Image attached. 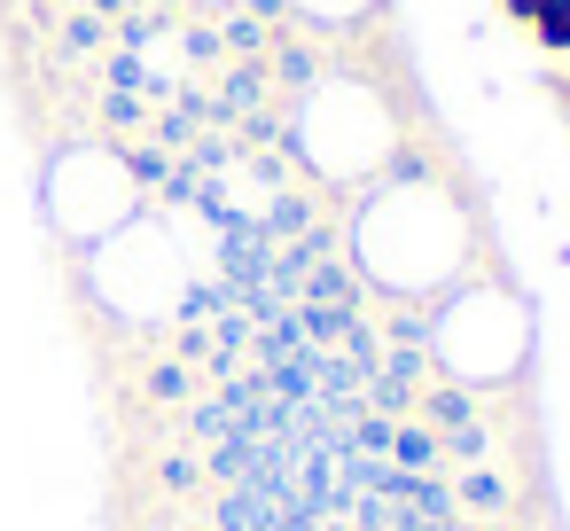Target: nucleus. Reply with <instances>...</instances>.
<instances>
[{"label":"nucleus","mask_w":570,"mask_h":531,"mask_svg":"<svg viewBox=\"0 0 570 531\" xmlns=\"http://www.w3.org/2000/svg\"><path fill=\"white\" fill-rule=\"evenodd\" d=\"M360 258L391 289H438L461 266V212L445 188H383L360 212Z\"/></svg>","instance_id":"f257e3e1"},{"label":"nucleus","mask_w":570,"mask_h":531,"mask_svg":"<svg viewBox=\"0 0 570 531\" xmlns=\"http://www.w3.org/2000/svg\"><path fill=\"white\" fill-rule=\"evenodd\" d=\"M391 141H399V126H391V110H383L375 87H360V79H321L313 87V102H305V149H313L321 173H336V180L375 173L391 157Z\"/></svg>","instance_id":"f03ea898"},{"label":"nucleus","mask_w":570,"mask_h":531,"mask_svg":"<svg viewBox=\"0 0 570 531\" xmlns=\"http://www.w3.org/2000/svg\"><path fill=\"white\" fill-rule=\"evenodd\" d=\"M48 204H56V227H71V235L126 227L134 219V173L118 157H102V149H71L48 173Z\"/></svg>","instance_id":"7ed1b4c3"},{"label":"nucleus","mask_w":570,"mask_h":531,"mask_svg":"<svg viewBox=\"0 0 570 531\" xmlns=\"http://www.w3.org/2000/svg\"><path fill=\"white\" fill-rule=\"evenodd\" d=\"M438 344H445V360H453L461 375H500V367L523 352V313H515L508 297H461V328L445 321Z\"/></svg>","instance_id":"20e7f679"},{"label":"nucleus","mask_w":570,"mask_h":531,"mask_svg":"<svg viewBox=\"0 0 570 531\" xmlns=\"http://www.w3.org/2000/svg\"><path fill=\"white\" fill-rule=\"evenodd\" d=\"M508 17L531 24L547 48H570V0H508Z\"/></svg>","instance_id":"39448f33"},{"label":"nucleus","mask_w":570,"mask_h":531,"mask_svg":"<svg viewBox=\"0 0 570 531\" xmlns=\"http://www.w3.org/2000/svg\"><path fill=\"white\" fill-rule=\"evenodd\" d=\"M297 9H305L313 24H360V17L375 9V0H297Z\"/></svg>","instance_id":"423d86ee"},{"label":"nucleus","mask_w":570,"mask_h":531,"mask_svg":"<svg viewBox=\"0 0 570 531\" xmlns=\"http://www.w3.org/2000/svg\"><path fill=\"white\" fill-rule=\"evenodd\" d=\"M219 9H243V0H219Z\"/></svg>","instance_id":"0eeeda50"}]
</instances>
